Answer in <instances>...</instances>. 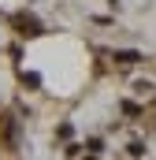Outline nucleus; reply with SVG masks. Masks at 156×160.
Masks as SVG:
<instances>
[{
    "instance_id": "2",
    "label": "nucleus",
    "mask_w": 156,
    "mask_h": 160,
    "mask_svg": "<svg viewBox=\"0 0 156 160\" xmlns=\"http://www.w3.org/2000/svg\"><path fill=\"white\" fill-rule=\"evenodd\" d=\"M115 60H119V63H138L141 56H138V52H115Z\"/></svg>"
},
{
    "instance_id": "1",
    "label": "nucleus",
    "mask_w": 156,
    "mask_h": 160,
    "mask_svg": "<svg viewBox=\"0 0 156 160\" xmlns=\"http://www.w3.org/2000/svg\"><path fill=\"white\" fill-rule=\"evenodd\" d=\"M19 26H22V34H41V22H37V19H26V15H19Z\"/></svg>"
}]
</instances>
